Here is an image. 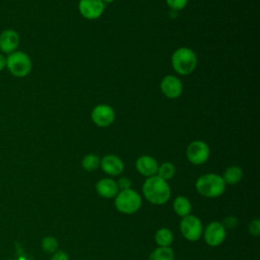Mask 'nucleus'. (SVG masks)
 <instances>
[{
  "instance_id": "bb28decb",
  "label": "nucleus",
  "mask_w": 260,
  "mask_h": 260,
  "mask_svg": "<svg viewBox=\"0 0 260 260\" xmlns=\"http://www.w3.org/2000/svg\"><path fill=\"white\" fill-rule=\"evenodd\" d=\"M51 260H69V258L64 251H57L54 253Z\"/></svg>"
},
{
  "instance_id": "a878e982",
  "label": "nucleus",
  "mask_w": 260,
  "mask_h": 260,
  "mask_svg": "<svg viewBox=\"0 0 260 260\" xmlns=\"http://www.w3.org/2000/svg\"><path fill=\"white\" fill-rule=\"evenodd\" d=\"M131 181L129 178L127 177H122L118 180L117 182V185H118V188L119 190H126V189H129L131 187Z\"/></svg>"
},
{
  "instance_id": "aec40b11",
  "label": "nucleus",
  "mask_w": 260,
  "mask_h": 260,
  "mask_svg": "<svg viewBox=\"0 0 260 260\" xmlns=\"http://www.w3.org/2000/svg\"><path fill=\"white\" fill-rule=\"evenodd\" d=\"M176 173V168L175 166L172 164V162H169V161H166L164 164H161L160 166H158L157 168V172H156V175L164 179L165 181H169L171 180L174 175Z\"/></svg>"
},
{
  "instance_id": "7ed1b4c3",
  "label": "nucleus",
  "mask_w": 260,
  "mask_h": 260,
  "mask_svg": "<svg viewBox=\"0 0 260 260\" xmlns=\"http://www.w3.org/2000/svg\"><path fill=\"white\" fill-rule=\"evenodd\" d=\"M171 63L178 74L188 75L191 74L197 66V56L192 49L181 47L173 53Z\"/></svg>"
},
{
  "instance_id": "b1692460",
  "label": "nucleus",
  "mask_w": 260,
  "mask_h": 260,
  "mask_svg": "<svg viewBox=\"0 0 260 260\" xmlns=\"http://www.w3.org/2000/svg\"><path fill=\"white\" fill-rule=\"evenodd\" d=\"M249 233L254 236V237H258L260 234V220L258 218H255L254 220H252L249 223Z\"/></svg>"
},
{
  "instance_id": "a211bd4d",
  "label": "nucleus",
  "mask_w": 260,
  "mask_h": 260,
  "mask_svg": "<svg viewBox=\"0 0 260 260\" xmlns=\"http://www.w3.org/2000/svg\"><path fill=\"white\" fill-rule=\"evenodd\" d=\"M154 240L158 247H170L174 240V235L171 230L167 228H160L156 231Z\"/></svg>"
},
{
  "instance_id": "4be33fe9",
  "label": "nucleus",
  "mask_w": 260,
  "mask_h": 260,
  "mask_svg": "<svg viewBox=\"0 0 260 260\" xmlns=\"http://www.w3.org/2000/svg\"><path fill=\"white\" fill-rule=\"evenodd\" d=\"M42 248L47 253H54L58 248V242L54 237H45L42 240Z\"/></svg>"
},
{
  "instance_id": "0eeeda50",
  "label": "nucleus",
  "mask_w": 260,
  "mask_h": 260,
  "mask_svg": "<svg viewBox=\"0 0 260 260\" xmlns=\"http://www.w3.org/2000/svg\"><path fill=\"white\" fill-rule=\"evenodd\" d=\"M186 155L191 164L198 166L207 161L210 155V149L204 141L194 140L187 146Z\"/></svg>"
},
{
  "instance_id": "9d476101",
  "label": "nucleus",
  "mask_w": 260,
  "mask_h": 260,
  "mask_svg": "<svg viewBox=\"0 0 260 260\" xmlns=\"http://www.w3.org/2000/svg\"><path fill=\"white\" fill-rule=\"evenodd\" d=\"M78 10L85 19L94 20L104 13L105 4L101 0H79Z\"/></svg>"
},
{
  "instance_id": "20e7f679",
  "label": "nucleus",
  "mask_w": 260,
  "mask_h": 260,
  "mask_svg": "<svg viewBox=\"0 0 260 260\" xmlns=\"http://www.w3.org/2000/svg\"><path fill=\"white\" fill-rule=\"evenodd\" d=\"M31 60L22 51H14L6 56V68L15 77H25L31 71Z\"/></svg>"
},
{
  "instance_id": "f3484780",
  "label": "nucleus",
  "mask_w": 260,
  "mask_h": 260,
  "mask_svg": "<svg viewBox=\"0 0 260 260\" xmlns=\"http://www.w3.org/2000/svg\"><path fill=\"white\" fill-rule=\"evenodd\" d=\"M225 185L229 184V185H235L237 183H239L242 178H243V171L240 167L238 166H231L229 167L223 175L221 176Z\"/></svg>"
},
{
  "instance_id": "cd10ccee",
  "label": "nucleus",
  "mask_w": 260,
  "mask_h": 260,
  "mask_svg": "<svg viewBox=\"0 0 260 260\" xmlns=\"http://www.w3.org/2000/svg\"><path fill=\"white\" fill-rule=\"evenodd\" d=\"M4 68H6V57L4 54L0 53V71H2Z\"/></svg>"
},
{
  "instance_id": "dca6fc26",
  "label": "nucleus",
  "mask_w": 260,
  "mask_h": 260,
  "mask_svg": "<svg viewBox=\"0 0 260 260\" xmlns=\"http://www.w3.org/2000/svg\"><path fill=\"white\" fill-rule=\"evenodd\" d=\"M173 208L176 214H178L181 217H184L190 214L192 206L188 198H186L185 196H178L175 198L173 202Z\"/></svg>"
},
{
  "instance_id": "f03ea898",
  "label": "nucleus",
  "mask_w": 260,
  "mask_h": 260,
  "mask_svg": "<svg viewBox=\"0 0 260 260\" xmlns=\"http://www.w3.org/2000/svg\"><path fill=\"white\" fill-rule=\"evenodd\" d=\"M198 193L207 198H216L223 194L225 190V183L221 176L209 173L200 176L195 183Z\"/></svg>"
},
{
  "instance_id": "f8f14e48",
  "label": "nucleus",
  "mask_w": 260,
  "mask_h": 260,
  "mask_svg": "<svg viewBox=\"0 0 260 260\" xmlns=\"http://www.w3.org/2000/svg\"><path fill=\"white\" fill-rule=\"evenodd\" d=\"M159 87L162 94L169 99H177L183 91L181 80L174 75H166L161 79Z\"/></svg>"
},
{
  "instance_id": "c85d7f7f",
  "label": "nucleus",
  "mask_w": 260,
  "mask_h": 260,
  "mask_svg": "<svg viewBox=\"0 0 260 260\" xmlns=\"http://www.w3.org/2000/svg\"><path fill=\"white\" fill-rule=\"evenodd\" d=\"M101 1H102V2H103L105 5H106V4H110V3L114 2L115 0H101Z\"/></svg>"
},
{
  "instance_id": "5701e85b",
  "label": "nucleus",
  "mask_w": 260,
  "mask_h": 260,
  "mask_svg": "<svg viewBox=\"0 0 260 260\" xmlns=\"http://www.w3.org/2000/svg\"><path fill=\"white\" fill-rule=\"evenodd\" d=\"M169 7L174 10H182L186 7L188 0H166Z\"/></svg>"
},
{
  "instance_id": "412c9836",
  "label": "nucleus",
  "mask_w": 260,
  "mask_h": 260,
  "mask_svg": "<svg viewBox=\"0 0 260 260\" xmlns=\"http://www.w3.org/2000/svg\"><path fill=\"white\" fill-rule=\"evenodd\" d=\"M100 162H101V159L98 155H95L93 153H89V154H86L82 158L81 166L85 171L93 172L100 167Z\"/></svg>"
},
{
  "instance_id": "2eb2a0df",
  "label": "nucleus",
  "mask_w": 260,
  "mask_h": 260,
  "mask_svg": "<svg viewBox=\"0 0 260 260\" xmlns=\"http://www.w3.org/2000/svg\"><path fill=\"white\" fill-rule=\"evenodd\" d=\"M95 190L101 197L107 199L116 197V195L119 192L117 182L110 178L101 179L95 185Z\"/></svg>"
},
{
  "instance_id": "9b49d317",
  "label": "nucleus",
  "mask_w": 260,
  "mask_h": 260,
  "mask_svg": "<svg viewBox=\"0 0 260 260\" xmlns=\"http://www.w3.org/2000/svg\"><path fill=\"white\" fill-rule=\"evenodd\" d=\"M19 43H20V37L16 30L12 28H7L1 31L0 51L2 54L8 55L14 51H17Z\"/></svg>"
},
{
  "instance_id": "393cba45",
  "label": "nucleus",
  "mask_w": 260,
  "mask_h": 260,
  "mask_svg": "<svg viewBox=\"0 0 260 260\" xmlns=\"http://www.w3.org/2000/svg\"><path fill=\"white\" fill-rule=\"evenodd\" d=\"M221 224L224 226V229H234L238 224V218L235 216H228L223 219Z\"/></svg>"
},
{
  "instance_id": "1a4fd4ad",
  "label": "nucleus",
  "mask_w": 260,
  "mask_h": 260,
  "mask_svg": "<svg viewBox=\"0 0 260 260\" xmlns=\"http://www.w3.org/2000/svg\"><path fill=\"white\" fill-rule=\"evenodd\" d=\"M226 230L219 221H212L203 231L205 243L210 247L219 246L225 239Z\"/></svg>"
},
{
  "instance_id": "6e6552de",
  "label": "nucleus",
  "mask_w": 260,
  "mask_h": 260,
  "mask_svg": "<svg viewBox=\"0 0 260 260\" xmlns=\"http://www.w3.org/2000/svg\"><path fill=\"white\" fill-rule=\"evenodd\" d=\"M90 118L94 125L101 128H106L114 123L115 111L110 105L100 104L92 109Z\"/></svg>"
},
{
  "instance_id": "f257e3e1",
  "label": "nucleus",
  "mask_w": 260,
  "mask_h": 260,
  "mask_svg": "<svg viewBox=\"0 0 260 260\" xmlns=\"http://www.w3.org/2000/svg\"><path fill=\"white\" fill-rule=\"evenodd\" d=\"M142 192L147 201L155 205L165 204L171 196V188L168 181L157 175L148 177L142 186Z\"/></svg>"
},
{
  "instance_id": "6ab92c4d",
  "label": "nucleus",
  "mask_w": 260,
  "mask_h": 260,
  "mask_svg": "<svg viewBox=\"0 0 260 260\" xmlns=\"http://www.w3.org/2000/svg\"><path fill=\"white\" fill-rule=\"evenodd\" d=\"M174 251L171 247H158L153 250L148 260H174Z\"/></svg>"
},
{
  "instance_id": "39448f33",
  "label": "nucleus",
  "mask_w": 260,
  "mask_h": 260,
  "mask_svg": "<svg viewBox=\"0 0 260 260\" xmlns=\"http://www.w3.org/2000/svg\"><path fill=\"white\" fill-rule=\"evenodd\" d=\"M140 195L133 189L121 190L115 197V206L118 211L124 214H133L141 206Z\"/></svg>"
},
{
  "instance_id": "4468645a",
  "label": "nucleus",
  "mask_w": 260,
  "mask_h": 260,
  "mask_svg": "<svg viewBox=\"0 0 260 260\" xmlns=\"http://www.w3.org/2000/svg\"><path fill=\"white\" fill-rule=\"evenodd\" d=\"M135 168L138 173L148 178L156 175L158 164L156 159L150 155H141L136 159Z\"/></svg>"
},
{
  "instance_id": "ddd939ff",
  "label": "nucleus",
  "mask_w": 260,
  "mask_h": 260,
  "mask_svg": "<svg viewBox=\"0 0 260 260\" xmlns=\"http://www.w3.org/2000/svg\"><path fill=\"white\" fill-rule=\"evenodd\" d=\"M102 170L110 176H119L124 171L123 160L115 154L105 155L100 162Z\"/></svg>"
},
{
  "instance_id": "423d86ee",
  "label": "nucleus",
  "mask_w": 260,
  "mask_h": 260,
  "mask_svg": "<svg viewBox=\"0 0 260 260\" xmlns=\"http://www.w3.org/2000/svg\"><path fill=\"white\" fill-rule=\"evenodd\" d=\"M180 230L183 237L190 241L194 242L201 238L203 234V225L201 220L195 215H186L180 221Z\"/></svg>"
}]
</instances>
